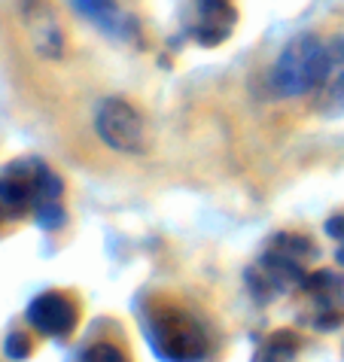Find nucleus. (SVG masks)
Masks as SVG:
<instances>
[{"instance_id":"1","label":"nucleus","mask_w":344,"mask_h":362,"mask_svg":"<svg viewBox=\"0 0 344 362\" xmlns=\"http://www.w3.org/2000/svg\"><path fill=\"white\" fill-rule=\"evenodd\" d=\"M329 67V43L317 34H299L283 46L280 58L271 67V88L280 98L314 95L326 79Z\"/></svg>"},{"instance_id":"2","label":"nucleus","mask_w":344,"mask_h":362,"mask_svg":"<svg viewBox=\"0 0 344 362\" xmlns=\"http://www.w3.org/2000/svg\"><path fill=\"white\" fill-rule=\"evenodd\" d=\"M144 332L156 354L168 362H198L207 354L210 341L201 323L183 308L161 305L144 317Z\"/></svg>"},{"instance_id":"3","label":"nucleus","mask_w":344,"mask_h":362,"mask_svg":"<svg viewBox=\"0 0 344 362\" xmlns=\"http://www.w3.org/2000/svg\"><path fill=\"white\" fill-rule=\"evenodd\" d=\"M95 132L113 153L144 156L149 149V132L144 113L125 98H104L95 110Z\"/></svg>"},{"instance_id":"4","label":"nucleus","mask_w":344,"mask_h":362,"mask_svg":"<svg viewBox=\"0 0 344 362\" xmlns=\"http://www.w3.org/2000/svg\"><path fill=\"white\" fill-rule=\"evenodd\" d=\"M180 18H183V31L192 43L214 49L235 34L238 6L235 0H186Z\"/></svg>"},{"instance_id":"5","label":"nucleus","mask_w":344,"mask_h":362,"mask_svg":"<svg viewBox=\"0 0 344 362\" xmlns=\"http://www.w3.org/2000/svg\"><path fill=\"white\" fill-rule=\"evenodd\" d=\"M18 9H22V22L34 52L49 62H58L64 55V31L52 4L49 0H18Z\"/></svg>"},{"instance_id":"6","label":"nucleus","mask_w":344,"mask_h":362,"mask_svg":"<svg viewBox=\"0 0 344 362\" xmlns=\"http://www.w3.org/2000/svg\"><path fill=\"white\" fill-rule=\"evenodd\" d=\"M28 323L43 335L62 338L76 326V305L62 293H43L28 308Z\"/></svg>"},{"instance_id":"7","label":"nucleus","mask_w":344,"mask_h":362,"mask_svg":"<svg viewBox=\"0 0 344 362\" xmlns=\"http://www.w3.org/2000/svg\"><path fill=\"white\" fill-rule=\"evenodd\" d=\"M74 9L83 18H88L98 31H104L107 37H116V40H131L137 31L134 18L125 13V6L119 0H70Z\"/></svg>"},{"instance_id":"8","label":"nucleus","mask_w":344,"mask_h":362,"mask_svg":"<svg viewBox=\"0 0 344 362\" xmlns=\"http://www.w3.org/2000/svg\"><path fill=\"white\" fill-rule=\"evenodd\" d=\"M317 110L326 119L344 116V34L329 40V67L326 79L317 88Z\"/></svg>"},{"instance_id":"9","label":"nucleus","mask_w":344,"mask_h":362,"mask_svg":"<svg viewBox=\"0 0 344 362\" xmlns=\"http://www.w3.org/2000/svg\"><path fill=\"white\" fill-rule=\"evenodd\" d=\"M28 350H31V344H28V338L25 335H18V332H16V335H9V341H6V354L9 356H28Z\"/></svg>"}]
</instances>
